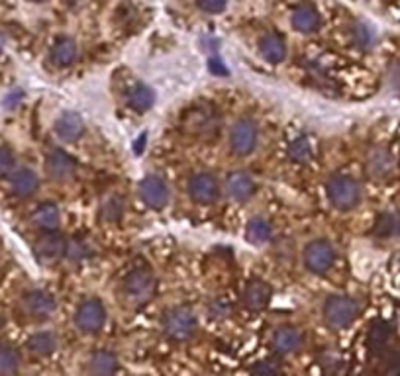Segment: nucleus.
I'll list each match as a JSON object with an SVG mask.
<instances>
[{
    "instance_id": "1",
    "label": "nucleus",
    "mask_w": 400,
    "mask_h": 376,
    "mask_svg": "<svg viewBox=\"0 0 400 376\" xmlns=\"http://www.w3.org/2000/svg\"><path fill=\"white\" fill-rule=\"evenodd\" d=\"M181 128L193 138H212L220 130V116L208 104H199L186 110L181 118Z\"/></svg>"
},
{
    "instance_id": "2",
    "label": "nucleus",
    "mask_w": 400,
    "mask_h": 376,
    "mask_svg": "<svg viewBox=\"0 0 400 376\" xmlns=\"http://www.w3.org/2000/svg\"><path fill=\"white\" fill-rule=\"evenodd\" d=\"M155 288H157V280H155L154 275L149 270L139 269L124 278L122 296L130 306L139 308L154 298Z\"/></svg>"
},
{
    "instance_id": "3",
    "label": "nucleus",
    "mask_w": 400,
    "mask_h": 376,
    "mask_svg": "<svg viewBox=\"0 0 400 376\" xmlns=\"http://www.w3.org/2000/svg\"><path fill=\"white\" fill-rule=\"evenodd\" d=\"M161 330L163 335L171 341H186L196 331V315L191 308H175L163 315Z\"/></svg>"
},
{
    "instance_id": "4",
    "label": "nucleus",
    "mask_w": 400,
    "mask_h": 376,
    "mask_svg": "<svg viewBox=\"0 0 400 376\" xmlns=\"http://www.w3.org/2000/svg\"><path fill=\"white\" fill-rule=\"evenodd\" d=\"M359 314V304L349 296H334L324 304V320L331 330H346Z\"/></svg>"
},
{
    "instance_id": "5",
    "label": "nucleus",
    "mask_w": 400,
    "mask_h": 376,
    "mask_svg": "<svg viewBox=\"0 0 400 376\" xmlns=\"http://www.w3.org/2000/svg\"><path fill=\"white\" fill-rule=\"evenodd\" d=\"M328 190V198L338 210H351L354 206L359 204L361 200V186L357 181L351 177H338L330 178V183L326 186Z\"/></svg>"
},
{
    "instance_id": "6",
    "label": "nucleus",
    "mask_w": 400,
    "mask_h": 376,
    "mask_svg": "<svg viewBox=\"0 0 400 376\" xmlns=\"http://www.w3.org/2000/svg\"><path fill=\"white\" fill-rule=\"evenodd\" d=\"M334 261H336V251L324 239H316L312 243H308L304 249V263H306L308 270H312L316 275L328 273Z\"/></svg>"
},
{
    "instance_id": "7",
    "label": "nucleus",
    "mask_w": 400,
    "mask_h": 376,
    "mask_svg": "<svg viewBox=\"0 0 400 376\" xmlns=\"http://www.w3.org/2000/svg\"><path fill=\"white\" fill-rule=\"evenodd\" d=\"M257 123L241 118L234 123L230 131V149L236 155H249L257 146Z\"/></svg>"
},
{
    "instance_id": "8",
    "label": "nucleus",
    "mask_w": 400,
    "mask_h": 376,
    "mask_svg": "<svg viewBox=\"0 0 400 376\" xmlns=\"http://www.w3.org/2000/svg\"><path fill=\"white\" fill-rule=\"evenodd\" d=\"M104 322H106V310L96 298L85 300L75 314V323L83 333H99Z\"/></svg>"
},
{
    "instance_id": "9",
    "label": "nucleus",
    "mask_w": 400,
    "mask_h": 376,
    "mask_svg": "<svg viewBox=\"0 0 400 376\" xmlns=\"http://www.w3.org/2000/svg\"><path fill=\"white\" fill-rule=\"evenodd\" d=\"M365 169H367V175L375 181H386L394 175L396 171V159L394 155L385 149V147H377L373 149L367 157V163H365Z\"/></svg>"
},
{
    "instance_id": "10",
    "label": "nucleus",
    "mask_w": 400,
    "mask_h": 376,
    "mask_svg": "<svg viewBox=\"0 0 400 376\" xmlns=\"http://www.w3.org/2000/svg\"><path fill=\"white\" fill-rule=\"evenodd\" d=\"M189 192H191L194 202L206 206V204H212L218 198L220 188H218V181H216L214 175H210V173H194L191 181H189Z\"/></svg>"
},
{
    "instance_id": "11",
    "label": "nucleus",
    "mask_w": 400,
    "mask_h": 376,
    "mask_svg": "<svg viewBox=\"0 0 400 376\" xmlns=\"http://www.w3.org/2000/svg\"><path fill=\"white\" fill-rule=\"evenodd\" d=\"M22 308L31 320H47L54 314L55 300L51 294L44 290H31L24 296Z\"/></svg>"
},
{
    "instance_id": "12",
    "label": "nucleus",
    "mask_w": 400,
    "mask_h": 376,
    "mask_svg": "<svg viewBox=\"0 0 400 376\" xmlns=\"http://www.w3.org/2000/svg\"><path fill=\"white\" fill-rule=\"evenodd\" d=\"M139 194L147 206L163 208L169 202V188L165 185V181L159 177H146L139 183Z\"/></svg>"
},
{
    "instance_id": "13",
    "label": "nucleus",
    "mask_w": 400,
    "mask_h": 376,
    "mask_svg": "<svg viewBox=\"0 0 400 376\" xmlns=\"http://www.w3.org/2000/svg\"><path fill=\"white\" fill-rule=\"evenodd\" d=\"M47 175L54 178V181H67L75 175L77 165L71 159V155H67L61 149H54L51 153L47 155L46 161Z\"/></svg>"
},
{
    "instance_id": "14",
    "label": "nucleus",
    "mask_w": 400,
    "mask_h": 376,
    "mask_svg": "<svg viewBox=\"0 0 400 376\" xmlns=\"http://www.w3.org/2000/svg\"><path fill=\"white\" fill-rule=\"evenodd\" d=\"M67 249L65 239L59 233H47L36 243V255L41 263H55L61 259Z\"/></svg>"
},
{
    "instance_id": "15",
    "label": "nucleus",
    "mask_w": 400,
    "mask_h": 376,
    "mask_svg": "<svg viewBox=\"0 0 400 376\" xmlns=\"http://www.w3.org/2000/svg\"><path fill=\"white\" fill-rule=\"evenodd\" d=\"M83 131H85V123L75 112H63L55 122V136L61 141H75L83 136Z\"/></svg>"
},
{
    "instance_id": "16",
    "label": "nucleus",
    "mask_w": 400,
    "mask_h": 376,
    "mask_svg": "<svg viewBox=\"0 0 400 376\" xmlns=\"http://www.w3.org/2000/svg\"><path fill=\"white\" fill-rule=\"evenodd\" d=\"M271 343H273V349L279 355H293L300 351L304 339H302V333L296 327H281V330L275 331Z\"/></svg>"
},
{
    "instance_id": "17",
    "label": "nucleus",
    "mask_w": 400,
    "mask_h": 376,
    "mask_svg": "<svg viewBox=\"0 0 400 376\" xmlns=\"http://www.w3.org/2000/svg\"><path fill=\"white\" fill-rule=\"evenodd\" d=\"M271 286L265 280H251L244 290V304L251 312H259L269 304Z\"/></svg>"
},
{
    "instance_id": "18",
    "label": "nucleus",
    "mask_w": 400,
    "mask_h": 376,
    "mask_svg": "<svg viewBox=\"0 0 400 376\" xmlns=\"http://www.w3.org/2000/svg\"><path fill=\"white\" fill-rule=\"evenodd\" d=\"M226 188H228V194L231 198L238 200V202H244V200L251 198L255 192V183L254 178L249 177L247 173H231L228 181H226Z\"/></svg>"
},
{
    "instance_id": "19",
    "label": "nucleus",
    "mask_w": 400,
    "mask_h": 376,
    "mask_svg": "<svg viewBox=\"0 0 400 376\" xmlns=\"http://www.w3.org/2000/svg\"><path fill=\"white\" fill-rule=\"evenodd\" d=\"M118 369H120L118 359L110 351H96V353H93L86 359L85 365L86 372L99 376L114 375V372H118Z\"/></svg>"
},
{
    "instance_id": "20",
    "label": "nucleus",
    "mask_w": 400,
    "mask_h": 376,
    "mask_svg": "<svg viewBox=\"0 0 400 376\" xmlns=\"http://www.w3.org/2000/svg\"><path fill=\"white\" fill-rule=\"evenodd\" d=\"M39 178L31 169H18L10 178V188L16 196L20 198H28L34 192L38 190Z\"/></svg>"
},
{
    "instance_id": "21",
    "label": "nucleus",
    "mask_w": 400,
    "mask_h": 376,
    "mask_svg": "<svg viewBox=\"0 0 400 376\" xmlns=\"http://www.w3.org/2000/svg\"><path fill=\"white\" fill-rule=\"evenodd\" d=\"M79 47L75 44V39L61 38L59 41H55V46L51 47V61L57 67H69L71 63L77 59Z\"/></svg>"
},
{
    "instance_id": "22",
    "label": "nucleus",
    "mask_w": 400,
    "mask_h": 376,
    "mask_svg": "<svg viewBox=\"0 0 400 376\" xmlns=\"http://www.w3.org/2000/svg\"><path fill=\"white\" fill-rule=\"evenodd\" d=\"M259 49H261L263 59L269 63H281L286 57L285 39L277 36V34L265 36L261 39V44H259Z\"/></svg>"
},
{
    "instance_id": "23",
    "label": "nucleus",
    "mask_w": 400,
    "mask_h": 376,
    "mask_svg": "<svg viewBox=\"0 0 400 376\" xmlns=\"http://www.w3.org/2000/svg\"><path fill=\"white\" fill-rule=\"evenodd\" d=\"M291 22H293L294 28L299 31H302V34H310V31L318 30V26H320V14H318L312 6L304 4V6L294 8Z\"/></svg>"
},
{
    "instance_id": "24",
    "label": "nucleus",
    "mask_w": 400,
    "mask_h": 376,
    "mask_svg": "<svg viewBox=\"0 0 400 376\" xmlns=\"http://www.w3.org/2000/svg\"><path fill=\"white\" fill-rule=\"evenodd\" d=\"M391 337H393V327L386 322H375L367 335V345L373 353H381L383 349H386Z\"/></svg>"
},
{
    "instance_id": "25",
    "label": "nucleus",
    "mask_w": 400,
    "mask_h": 376,
    "mask_svg": "<svg viewBox=\"0 0 400 376\" xmlns=\"http://www.w3.org/2000/svg\"><path fill=\"white\" fill-rule=\"evenodd\" d=\"M34 223L38 225L39 230L44 231H55L61 223V214H59V208L55 204H44L36 210L34 214Z\"/></svg>"
},
{
    "instance_id": "26",
    "label": "nucleus",
    "mask_w": 400,
    "mask_h": 376,
    "mask_svg": "<svg viewBox=\"0 0 400 376\" xmlns=\"http://www.w3.org/2000/svg\"><path fill=\"white\" fill-rule=\"evenodd\" d=\"M375 235L383 239L400 238V214L396 212H385L379 215L375 223Z\"/></svg>"
},
{
    "instance_id": "27",
    "label": "nucleus",
    "mask_w": 400,
    "mask_h": 376,
    "mask_svg": "<svg viewBox=\"0 0 400 376\" xmlns=\"http://www.w3.org/2000/svg\"><path fill=\"white\" fill-rule=\"evenodd\" d=\"M155 94L154 91L146 85H136L128 93V104L131 110H138V112H146L149 108L154 106Z\"/></svg>"
},
{
    "instance_id": "28",
    "label": "nucleus",
    "mask_w": 400,
    "mask_h": 376,
    "mask_svg": "<svg viewBox=\"0 0 400 376\" xmlns=\"http://www.w3.org/2000/svg\"><path fill=\"white\" fill-rule=\"evenodd\" d=\"M28 347H30L31 353L38 355V357H49L57 349V339H55L54 333L41 331V333L31 335L30 341H28Z\"/></svg>"
},
{
    "instance_id": "29",
    "label": "nucleus",
    "mask_w": 400,
    "mask_h": 376,
    "mask_svg": "<svg viewBox=\"0 0 400 376\" xmlns=\"http://www.w3.org/2000/svg\"><path fill=\"white\" fill-rule=\"evenodd\" d=\"M124 215V200L116 194H108L100 204V220L106 223H114L122 220Z\"/></svg>"
},
{
    "instance_id": "30",
    "label": "nucleus",
    "mask_w": 400,
    "mask_h": 376,
    "mask_svg": "<svg viewBox=\"0 0 400 376\" xmlns=\"http://www.w3.org/2000/svg\"><path fill=\"white\" fill-rule=\"evenodd\" d=\"M271 225L269 222H265L263 218H254L251 222L247 223L246 228V238L249 243H254V245H263V243H267L271 239Z\"/></svg>"
},
{
    "instance_id": "31",
    "label": "nucleus",
    "mask_w": 400,
    "mask_h": 376,
    "mask_svg": "<svg viewBox=\"0 0 400 376\" xmlns=\"http://www.w3.org/2000/svg\"><path fill=\"white\" fill-rule=\"evenodd\" d=\"M289 157L294 163H308L314 157V146L308 138L294 139L293 143L289 146Z\"/></svg>"
},
{
    "instance_id": "32",
    "label": "nucleus",
    "mask_w": 400,
    "mask_h": 376,
    "mask_svg": "<svg viewBox=\"0 0 400 376\" xmlns=\"http://www.w3.org/2000/svg\"><path fill=\"white\" fill-rule=\"evenodd\" d=\"M20 369V355L12 347H0V375H12Z\"/></svg>"
},
{
    "instance_id": "33",
    "label": "nucleus",
    "mask_w": 400,
    "mask_h": 376,
    "mask_svg": "<svg viewBox=\"0 0 400 376\" xmlns=\"http://www.w3.org/2000/svg\"><path fill=\"white\" fill-rule=\"evenodd\" d=\"M351 38H354L355 46L361 47V49H371L375 44V36L365 24H355L351 28Z\"/></svg>"
},
{
    "instance_id": "34",
    "label": "nucleus",
    "mask_w": 400,
    "mask_h": 376,
    "mask_svg": "<svg viewBox=\"0 0 400 376\" xmlns=\"http://www.w3.org/2000/svg\"><path fill=\"white\" fill-rule=\"evenodd\" d=\"M208 314H210V317H214V320L228 317V314H230V304H228L224 298L212 300L210 306H208Z\"/></svg>"
},
{
    "instance_id": "35",
    "label": "nucleus",
    "mask_w": 400,
    "mask_h": 376,
    "mask_svg": "<svg viewBox=\"0 0 400 376\" xmlns=\"http://www.w3.org/2000/svg\"><path fill=\"white\" fill-rule=\"evenodd\" d=\"M322 367L326 372H341L344 370V359L334 353H326L322 359Z\"/></svg>"
},
{
    "instance_id": "36",
    "label": "nucleus",
    "mask_w": 400,
    "mask_h": 376,
    "mask_svg": "<svg viewBox=\"0 0 400 376\" xmlns=\"http://www.w3.org/2000/svg\"><path fill=\"white\" fill-rule=\"evenodd\" d=\"M281 370H283L281 365L275 361H261L251 367V372H255V375H277Z\"/></svg>"
},
{
    "instance_id": "37",
    "label": "nucleus",
    "mask_w": 400,
    "mask_h": 376,
    "mask_svg": "<svg viewBox=\"0 0 400 376\" xmlns=\"http://www.w3.org/2000/svg\"><path fill=\"white\" fill-rule=\"evenodd\" d=\"M228 4V0H199V8L204 10L208 14H218L222 12L224 8Z\"/></svg>"
},
{
    "instance_id": "38",
    "label": "nucleus",
    "mask_w": 400,
    "mask_h": 376,
    "mask_svg": "<svg viewBox=\"0 0 400 376\" xmlns=\"http://www.w3.org/2000/svg\"><path fill=\"white\" fill-rule=\"evenodd\" d=\"M12 167H14V155L10 153L8 149H4V147H0V177L8 175L12 171Z\"/></svg>"
},
{
    "instance_id": "39",
    "label": "nucleus",
    "mask_w": 400,
    "mask_h": 376,
    "mask_svg": "<svg viewBox=\"0 0 400 376\" xmlns=\"http://www.w3.org/2000/svg\"><path fill=\"white\" fill-rule=\"evenodd\" d=\"M65 255L69 257L71 261L77 263L81 257H85V247L81 245L79 241H75V243H71V245H67V249H65Z\"/></svg>"
},
{
    "instance_id": "40",
    "label": "nucleus",
    "mask_w": 400,
    "mask_h": 376,
    "mask_svg": "<svg viewBox=\"0 0 400 376\" xmlns=\"http://www.w3.org/2000/svg\"><path fill=\"white\" fill-rule=\"evenodd\" d=\"M389 78H391V85H393L394 91L400 94V65H394L393 69H391Z\"/></svg>"
},
{
    "instance_id": "41",
    "label": "nucleus",
    "mask_w": 400,
    "mask_h": 376,
    "mask_svg": "<svg viewBox=\"0 0 400 376\" xmlns=\"http://www.w3.org/2000/svg\"><path fill=\"white\" fill-rule=\"evenodd\" d=\"M218 63L220 61H210V69L214 71V73H226V69H224V67H220V65H218Z\"/></svg>"
},
{
    "instance_id": "42",
    "label": "nucleus",
    "mask_w": 400,
    "mask_h": 376,
    "mask_svg": "<svg viewBox=\"0 0 400 376\" xmlns=\"http://www.w3.org/2000/svg\"><path fill=\"white\" fill-rule=\"evenodd\" d=\"M2 325H4V315L0 314V327H2Z\"/></svg>"
},
{
    "instance_id": "43",
    "label": "nucleus",
    "mask_w": 400,
    "mask_h": 376,
    "mask_svg": "<svg viewBox=\"0 0 400 376\" xmlns=\"http://www.w3.org/2000/svg\"><path fill=\"white\" fill-rule=\"evenodd\" d=\"M31 2H41V0H31Z\"/></svg>"
}]
</instances>
